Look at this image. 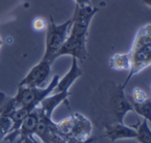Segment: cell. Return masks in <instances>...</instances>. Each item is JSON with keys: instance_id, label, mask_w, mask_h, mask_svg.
<instances>
[{"instance_id": "5", "label": "cell", "mask_w": 151, "mask_h": 143, "mask_svg": "<svg viewBox=\"0 0 151 143\" xmlns=\"http://www.w3.org/2000/svg\"><path fill=\"white\" fill-rule=\"evenodd\" d=\"M60 77L55 75L51 82L45 87H29L18 86V90L14 97L16 109L27 108L30 110L35 109L40 102L51 94L56 87Z\"/></svg>"}, {"instance_id": "14", "label": "cell", "mask_w": 151, "mask_h": 143, "mask_svg": "<svg viewBox=\"0 0 151 143\" xmlns=\"http://www.w3.org/2000/svg\"><path fill=\"white\" fill-rule=\"evenodd\" d=\"M16 109L14 97L8 96L5 93L0 92V116H8Z\"/></svg>"}, {"instance_id": "19", "label": "cell", "mask_w": 151, "mask_h": 143, "mask_svg": "<svg viewBox=\"0 0 151 143\" xmlns=\"http://www.w3.org/2000/svg\"><path fill=\"white\" fill-rule=\"evenodd\" d=\"M32 27L36 31H43L46 29L47 22L41 17H37L32 22Z\"/></svg>"}, {"instance_id": "6", "label": "cell", "mask_w": 151, "mask_h": 143, "mask_svg": "<svg viewBox=\"0 0 151 143\" xmlns=\"http://www.w3.org/2000/svg\"><path fill=\"white\" fill-rule=\"evenodd\" d=\"M60 133L68 140V139H87L92 136L93 125L92 121L83 114L75 112L71 116L57 123Z\"/></svg>"}, {"instance_id": "18", "label": "cell", "mask_w": 151, "mask_h": 143, "mask_svg": "<svg viewBox=\"0 0 151 143\" xmlns=\"http://www.w3.org/2000/svg\"><path fill=\"white\" fill-rule=\"evenodd\" d=\"M147 98H148V95L147 94V93L144 90H142L139 87H135L132 92L130 101L132 103H139V102L144 101Z\"/></svg>"}, {"instance_id": "12", "label": "cell", "mask_w": 151, "mask_h": 143, "mask_svg": "<svg viewBox=\"0 0 151 143\" xmlns=\"http://www.w3.org/2000/svg\"><path fill=\"white\" fill-rule=\"evenodd\" d=\"M38 121H39V111L37 107L23 119V121L21 124V126L18 131L19 143H22L24 138L35 135Z\"/></svg>"}, {"instance_id": "25", "label": "cell", "mask_w": 151, "mask_h": 143, "mask_svg": "<svg viewBox=\"0 0 151 143\" xmlns=\"http://www.w3.org/2000/svg\"><path fill=\"white\" fill-rule=\"evenodd\" d=\"M150 92H151V86H150Z\"/></svg>"}, {"instance_id": "4", "label": "cell", "mask_w": 151, "mask_h": 143, "mask_svg": "<svg viewBox=\"0 0 151 143\" xmlns=\"http://www.w3.org/2000/svg\"><path fill=\"white\" fill-rule=\"evenodd\" d=\"M70 26V19L61 24H56L52 17L50 16V20L47 22L45 29V49L42 60L52 64L54 60L58 59V54L68 37Z\"/></svg>"}, {"instance_id": "16", "label": "cell", "mask_w": 151, "mask_h": 143, "mask_svg": "<svg viewBox=\"0 0 151 143\" xmlns=\"http://www.w3.org/2000/svg\"><path fill=\"white\" fill-rule=\"evenodd\" d=\"M133 112L137 113L151 124V98H147L142 102L132 103Z\"/></svg>"}, {"instance_id": "13", "label": "cell", "mask_w": 151, "mask_h": 143, "mask_svg": "<svg viewBox=\"0 0 151 143\" xmlns=\"http://www.w3.org/2000/svg\"><path fill=\"white\" fill-rule=\"evenodd\" d=\"M109 68L116 71L129 70L131 67V58L129 52L125 53H115L109 60Z\"/></svg>"}, {"instance_id": "22", "label": "cell", "mask_w": 151, "mask_h": 143, "mask_svg": "<svg viewBox=\"0 0 151 143\" xmlns=\"http://www.w3.org/2000/svg\"><path fill=\"white\" fill-rule=\"evenodd\" d=\"M76 4L78 6H91V0H75Z\"/></svg>"}, {"instance_id": "8", "label": "cell", "mask_w": 151, "mask_h": 143, "mask_svg": "<svg viewBox=\"0 0 151 143\" xmlns=\"http://www.w3.org/2000/svg\"><path fill=\"white\" fill-rule=\"evenodd\" d=\"M52 72V63L41 60L35 65L26 77L21 80L18 86L29 87H44L46 85Z\"/></svg>"}, {"instance_id": "21", "label": "cell", "mask_w": 151, "mask_h": 143, "mask_svg": "<svg viewBox=\"0 0 151 143\" xmlns=\"http://www.w3.org/2000/svg\"><path fill=\"white\" fill-rule=\"evenodd\" d=\"M22 143H43L42 141H38L37 140L34 136H29V137H26L22 139Z\"/></svg>"}, {"instance_id": "7", "label": "cell", "mask_w": 151, "mask_h": 143, "mask_svg": "<svg viewBox=\"0 0 151 143\" xmlns=\"http://www.w3.org/2000/svg\"><path fill=\"white\" fill-rule=\"evenodd\" d=\"M39 121L37 126L35 135H37L43 143H65L67 139L60 133L57 123L53 122L52 117L45 116L38 109Z\"/></svg>"}, {"instance_id": "10", "label": "cell", "mask_w": 151, "mask_h": 143, "mask_svg": "<svg viewBox=\"0 0 151 143\" xmlns=\"http://www.w3.org/2000/svg\"><path fill=\"white\" fill-rule=\"evenodd\" d=\"M71 93L69 91L52 93L40 102V104L38 105V109L45 116L48 117H52L53 111L61 103H65L68 107V99Z\"/></svg>"}, {"instance_id": "3", "label": "cell", "mask_w": 151, "mask_h": 143, "mask_svg": "<svg viewBox=\"0 0 151 143\" xmlns=\"http://www.w3.org/2000/svg\"><path fill=\"white\" fill-rule=\"evenodd\" d=\"M128 52L131 58V67L122 84L124 89L134 76L151 67V23H147L138 29Z\"/></svg>"}, {"instance_id": "1", "label": "cell", "mask_w": 151, "mask_h": 143, "mask_svg": "<svg viewBox=\"0 0 151 143\" xmlns=\"http://www.w3.org/2000/svg\"><path fill=\"white\" fill-rule=\"evenodd\" d=\"M92 110L101 125L109 123H124L125 116L133 111L131 101L126 97L122 85L104 82L93 96Z\"/></svg>"}, {"instance_id": "9", "label": "cell", "mask_w": 151, "mask_h": 143, "mask_svg": "<svg viewBox=\"0 0 151 143\" xmlns=\"http://www.w3.org/2000/svg\"><path fill=\"white\" fill-rule=\"evenodd\" d=\"M102 126L104 129L103 137L108 138L112 142L118 139H135L137 135L135 127L128 126L124 123H109Z\"/></svg>"}, {"instance_id": "23", "label": "cell", "mask_w": 151, "mask_h": 143, "mask_svg": "<svg viewBox=\"0 0 151 143\" xmlns=\"http://www.w3.org/2000/svg\"><path fill=\"white\" fill-rule=\"evenodd\" d=\"M140 1H141L144 5H146L147 6H148V7L151 8V0H140Z\"/></svg>"}, {"instance_id": "15", "label": "cell", "mask_w": 151, "mask_h": 143, "mask_svg": "<svg viewBox=\"0 0 151 143\" xmlns=\"http://www.w3.org/2000/svg\"><path fill=\"white\" fill-rule=\"evenodd\" d=\"M136 129V138L139 143H151V129L148 125V122L146 119H143L141 123H139Z\"/></svg>"}, {"instance_id": "11", "label": "cell", "mask_w": 151, "mask_h": 143, "mask_svg": "<svg viewBox=\"0 0 151 143\" xmlns=\"http://www.w3.org/2000/svg\"><path fill=\"white\" fill-rule=\"evenodd\" d=\"M81 76H82V70L78 65V60L76 58H72V63L68 71L62 78L59 79V82L52 93L68 92L72 85Z\"/></svg>"}, {"instance_id": "20", "label": "cell", "mask_w": 151, "mask_h": 143, "mask_svg": "<svg viewBox=\"0 0 151 143\" xmlns=\"http://www.w3.org/2000/svg\"><path fill=\"white\" fill-rule=\"evenodd\" d=\"M97 139L98 138H96V137H90V138H88L87 139H73V138H71V139H68L65 143H94L96 140H97Z\"/></svg>"}, {"instance_id": "17", "label": "cell", "mask_w": 151, "mask_h": 143, "mask_svg": "<svg viewBox=\"0 0 151 143\" xmlns=\"http://www.w3.org/2000/svg\"><path fill=\"white\" fill-rule=\"evenodd\" d=\"M12 120L8 116H0V139H3L12 128Z\"/></svg>"}, {"instance_id": "2", "label": "cell", "mask_w": 151, "mask_h": 143, "mask_svg": "<svg viewBox=\"0 0 151 143\" xmlns=\"http://www.w3.org/2000/svg\"><path fill=\"white\" fill-rule=\"evenodd\" d=\"M99 9L91 6H78L76 8L71 20V26L68 37L61 47L58 58L69 55L78 60L87 58V37L91 22Z\"/></svg>"}, {"instance_id": "24", "label": "cell", "mask_w": 151, "mask_h": 143, "mask_svg": "<svg viewBox=\"0 0 151 143\" xmlns=\"http://www.w3.org/2000/svg\"><path fill=\"white\" fill-rule=\"evenodd\" d=\"M3 45V40H2V37H1V35H0V48Z\"/></svg>"}]
</instances>
